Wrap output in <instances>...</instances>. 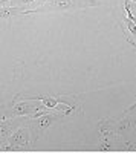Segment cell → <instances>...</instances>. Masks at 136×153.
Returning a JSON list of instances; mask_svg holds the SVG:
<instances>
[{
  "instance_id": "6da1fadb",
  "label": "cell",
  "mask_w": 136,
  "mask_h": 153,
  "mask_svg": "<svg viewBox=\"0 0 136 153\" xmlns=\"http://www.w3.org/2000/svg\"><path fill=\"white\" fill-rule=\"evenodd\" d=\"M98 0H47L46 3L37 9L28 11V14H40V12H63V11H75L90 6H100Z\"/></svg>"
},
{
  "instance_id": "7a4b0ae2",
  "label": "cell",
  "mask_w": 136,
  "mask_h": 153,
  "mask_svg": "<svg viewBox=\"0 0 136 153\" xmlns=\"http://www.w3.org/2000/svg\"><path fill=\"white\" fill-rule=\"evenodd\" d=\"M31 141V135H29V129L26 127H21V129H16L12 132L8 139H6V146L3 147L6 149H14V147H23V146H28Z\"/></svg>"
},
{
  "instance_id": "3957f363",
  "label": "cell",
  "mask_w": 136,
  "mask_h": 153,
  "mask_svg": "<svg viewBox=\"0 0 136 153\" xmlns=\"http://www.w3.org/2000/svg\"><path fill=\"white\" fill-rule=\"evenodd\" d=\"M129 5H130V0H126V12H127V17L124 19V23H126L127 29H129L130 34H132V37H129V42H132V43L136 46V17L132 14Z\"/></svg>"
},
{
  "instance_id": "277c9868",
  "label": "cell",
  "mask_w": 136,
  "mask_h": 153,
  "mask_svg": "<svg viewBox=\"0 0 136 153\" xmlns=\"http://www.w3.org/2000/svg\"><path fill=\"white\" fill-rule=\"evenodd\" d=\"M37 110H40V98H34V103H20L14 107V113L17 115H26V113H34Z\"/></svg>"
},
{
  "instance_id": "5b68a950",
  "label": "cell",
  "mask_w": 136,
  "mask_h": 153,
  "mask_svg": "<svg viewBox=\"0 0 136 153\" xmlns=\"http://www.w3.org/2000/svg\"><path fill=\"white\" fill-rule=\"evenodd\" d=\"M135 126H136V118L135 117H127V118L121 120L119 123L115 124V133L116 135H126L133 129Z\"/></svg>"
},
{
  "instance_id": "8992f818",
  "label": "cell",
  "mask_w": 136,
  "mask_h": 153,
  "mask_svg": "<svg viewBox=\"0 0 136 153\" xmlns=\"http://www.w3.org/2000/svg\"><path fill=\"white\" fill-rule=\"evenodd\" d=\"M28 14L26 9H23L21 6H0V19H11V17H16V16H24Z\"/></svg>"
},
{
  "instance_id": "52a82bcc",
  "label": "cell",
  "mask_w": 136,
  "mask_h": 153,
  "mask_svg": "<svg viewBox=\"0 0 136 153\" xmlns=\"http://www.w3.org/2000/svg\"><path fill=\"white\" fill-rule=\"evenodd\" d=\"M98 130H100L101 136L107 139L109 136H112L115 133V124L112 123V120H101L100 124H98Z\"/></svg>"
},
{
  "instance_id": "ba28073f",
  "label": "cell",
  "mask_w": 136,
  "mask_h": 153,
  "mask_svg": "<svg viewBox=\"0 0 136 153\" xmlns=\"http://www.w3.org/2000/svg\"><path fill=\"white\" fill-rule=\"evenodd\" d=\"M16 129H17V123L14 120L0 123V139H2V138H8Z\"/></svg>"
},
{
  "instance_id": "9c48e42d",
  "label": "cell",
  "mask_w": 136,
  "mask_h": 153,
  "mask_svg": "<svg viewBox=\"0 0 136 153\" xmlns=\"http://www.w3.org/2000/svg\"><path fill=\"white\" fill-rule=\"evenodd\" d=\"M54 120H55V115H49V113H46V115H43L41 118H38L37 121H34V126L37 127V130H38V132H43L44 129H47V127L52 124Z\"/></svg>"
},
{
  "instance_id": "30bf717a",
  "label": "cell",
  "mask_w": 136,
  "mask_h": 153,
  "mask_svg": "<svg viewBox=\"0 0 136 153\" xmlns=\"http://www.w3.org/2000/svg\"><path fill=\"white\" fill-rule=\"evenodd\" d=\"M34 2H37V0H11V6H24V5H29V3H34Z\"/></svg>"
},
{
  "instance_id": "8fae6325",
  "label": "cell",
  "mask_w": 136,
  "mask_h": 153,
  "mask_svg": "<svg viewBox=\"0 0 136 153\" xmlns=\"http://www.w3.org/2000/svg\"><path fill=\"white\" fill-rule=\"evenodd\" d=\"M127 150H136V143H126Z\"/></svg>"
},
{
  "instance_id": "7c38bea8",
  "label": "cell",
  "mask_w": 136,
  "mask_h": 153,
  "mask_svg": "<svg viewBox=\"0 0 136 153\" xmlns=\"http://www.w3.org/2000/svg\"><path fill=\"white\" fill-rule=\"evenodd\" d=\"M129 6H130V11H132V14H133V16L136 17V3H133V5L130 3Z\"/></svg>"
},
{
  "instance_id": "4fadbf2b",
  "label": "cell",
  "mask_w": 136,
  "mask_h": 153,
  "mask_svg": "<svg viewBox=\"0 0 136 153\" xmlns=\"http://www.w3.org/2000/svg\"><path fill=\"white\" fill-rule=\"evenodd\" d=\"M8 2H11V0H0V5H3V3H8Z\"/></svg>"
},
{
  "instance_id": "5bb4252c",
  "label": "cell",
  "mask_w": 136,
  "mask_h": 153,
  "mask_svg": "<svg viewBox=\"0 0 136 153\" xmlns=\"http://www.w3.org/2000/svg\"><path fill=\"white\" fill-rule=\"evenodd\" d=\"M132 2H133V3H136V0H132Z\"/></svg>"
}]
</instances>
